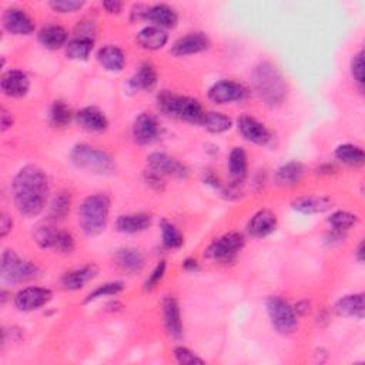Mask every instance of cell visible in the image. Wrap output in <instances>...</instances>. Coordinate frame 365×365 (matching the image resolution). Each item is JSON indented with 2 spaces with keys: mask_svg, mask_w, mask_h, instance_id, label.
I'll list each match as a JSON object with an SVG mask.
<instances>
[{
  "mask_svg": "<svg viewBox=\"0 0 365 365\" xmlns=\"http://www.w3.org/2000/svg\"><path fill=\"white\" fill-rule=\"evenodd\" d=\"M50 182L46 173L34 164L23 165L11 181L13 204L26 218L41 214L48 202Z\"/></svg>",
  "mask_w": 365,
  "mask_h": 365,
  "instance_id": "1",
  "label": "cell"
},
{
  "mask_svg": "<svg viewBox=\"0 0 365 365\" xmlns=\"http://www.w3.org/2000/svg\"><path fill=\"white\" fill-rule=\"evenodd\" d=\"M251 86L259 100L271 107L277 108L287 100L288 88L282 73L269 61H259L251 74Z\"/></svg>",
  "mask_w": 365,
  "mask_h": 365,
  "instance_id": "2",
  "label": "cell"
},
{
  "mask_svg": "<svg viewBox=\"0 0 365 365\" xmlns=\"http://www.w3.org/2000/svg\"><path fill=\"white\" fill-rule=\"evenodd\" d=\"M110 198L107 194L96 192L87 195L78 205L77 220L81 231L87 237L100 235L107 224L110 215Z\"/></svg>",
  "mask_w": 365,
  "mask_h": 365,
  "instance_id": "3",
  "label": "cell"
},
{
  "mask_svg": "<svg viewBox=\"0 0 365 365\" xmlns=\"http://www.w3.org/2000/svg\"><path fill=\"white\" fill-rule=\"evenodd\" d=\"M157 107L163 114L171 118L195 125H201L205 115V111L198 100L175 94L168 90H163L157 94Z\"/></svg>",
  "mask_w": 365,
  "mask_h": 365,
  "instance_id": "4",
  "label": "cell"
},
{
  "mask_svg": "<svg viewBox=\"0 0 365 365\" xmlns=\"http://www.w3.org/2000/svg\"><path fill=\"white\" fill-rule=\"evenodd\" d=\"M70 160L77 168L93 174H111L115 168V161L110 153L86 143L71 148Z\"/></svg>",
  "mask_w": 365,
  "mask_h": 365,
  "instance_id": "5",
  "label": "cell"
},
{
  "mask_svg": "<svg viewBox=\"0 0 365 365\" xmlns=\"http://www.w3.org/2000/svg\"><path fill=\"white\" fill-rule=\"evenodd\" d=\"M40 269L31 261L21 258L14 250L6 248L0 258V277L7 284H21L38 275Z\"/></svg>",
  "mask_w": 365,
  "mask_h": 365,
  "instance_id": "6",
  "label": "cell"
},
{
  "mask_svg": "<svg viewBox=\"0 0 365 365\" xmlns=\"http://www.w3.org/2000/svg\"><path fill=\"white\" fill-rule=\"evenodd\" d=\"M244 244L245 240L242 234L237 231L225 232L210 242L205 248L204 257L217 264H230L235 261Z\"/></svg>",
  "mask_w": 365,
  "mask_h": 365,
  "instance_id": "7",
  "label": "cell"
},
{
  "mask_svg": "<svg viewBox=\"0 0 365 365\" xmlns=\"http://www.w3.org/2000/svg\"><path fill=\"white\" fill-rule=\"evenodd\" d=\"M265 308L272 328L281 335H291L298 328V315L294 307L289 305L284 298L271 295L265 299Z\"/></svg>",
  "mask_w": 365,
  "mask_h": 365,
  "instance_id": "8",
  "label": "cell"
},
{
  "mask_svg": "<svg viewBox=\"0 0 365 365\" xmlns=\"http://www.w3.org/2000/svg\"><path fill=\"white\" fill-rule=\"evenodd\" d=\"M147 168L157 173L161 177H174L185 178L188 175V168L178 161L175 157H171L167 153H151L147 157Z\"/></svg>",
  "mask_w": 365,
  "mask_h": 365,
  "instance_id": "9",
  "label": "cell"
},
{
  "mask_svg": "<svg viewBox=\"0 0 365 365\" xmlns=\"http://www.w3.org/2000/svg\"><path fill=\"white\" fill-rule=\"evenodd\" d=\"M53 298V291L44 287H26L20 289L14 298V307L21 312L36 311L44 305H47Z\"/></svg>",
  "mask_w": 365,
  "mask_h": 365,
  "instance_id": "10",
  "label": "cell"
},
{
  "mask_svg": "<svg viewBox=\"0 0 365 365\" xmlns=\"http://www.w3.org/2000/svg\"><path fill=\"white\" fill-rule=\"evenodd\" d=\"M248 90L238 81L220 80L208 88V98L215 104H228L245 98Z\"/></svg>",
  "mask_w": 365,
  "mask_h": 365,
  "instance_id": "11",
  "label": "cell"
},
{
  "mask_svg": "<svg viewBox=\"0 0 365 365\" xmlns=\"http://www.w3.org/2000/svg\"><path fill=\"white\" fill-rule=\"evenodd\" d=\"M210 46H211V40L205 33L192 31L177 38L173 43L170 53L175 57H184V56H191V54L205 51L210 48Z\"/></svg>",
  "mask_w": 365,
  "mask_h": 365,
  "instance_id": "12",
  "label": "cell"
},
{
  "mask_svg": "<svg viewBox=\"0 0 365 365\" xmlns=\"http://www.w3.org/2000/svg\"><path fill=\"white\" fill-rule=\"evenodd\" d=\"M131 134L134 141L141 145L155 141L160 135V125L157 118L148 111L140 113L133 121Z\"/></svg>",
  "mask_w": 365,
  "mask_h": 365,
  "instance_id": "13",
  "label": "cell"
},
{
  "mask_svg": "<svg viewBox=\"0 0 365 365\" xmlns=\"http://www.w3.org/2000/svg\"><path fill=\"white\" fill-rule=\"evenodd\" d=\"M3 27L16 36H29L34 31L36 24L34 20L23 10L19 7H9L4 10L3 17Z\"/></svg>",
  "mask_w": 365,
  "mask_h": 365,
  "instance_id": "14",
  "label": "cell"
},
{
  "mask_svg": "<svg viewBox=\"0 0 365 365\" xmlns=\"http://www.w3.org/2000/svg\"><path fill=\"white\" fill-rule=\"evenodd\" d=\"M237 127L241 135L252 144L267 145L271 141L269 130L252 115H248V114L240 115V118L237 120Z\"/></svg>",
  "mask_w": 365,
  "mask_h": 365,
  "instance_id": "15",
  "label": "cell"
},
{
  "mask_svg": "<svg viewBox=\"0 0 365 365\" xmlns=\"http://www.w3.org/2000/svg\"><path fill=\"white\" fill-rule=\"evenodd\" d=\"M161 311H163V321L164 328L167 334L171 338H181L182 335V321H181V311L180 304L175 297L165 295L161 302Z\"/></svg>",
  "mask_w": 365,
  "mask_h": 365,
  "instance_id": "16",
  "label": "cell"
},
{
  "mask_svg": "<svg viewBox=\"0 0 365 365\" xmlns=\"http://www.w3.org/2000/svg\"><path fill=\"white\" fill-rule=\"evenodd\" d=\"M158 81V73L153 63L144 61L140 64L138 70L128 78L125 88L128 93L137 91H151Z\"/></svg>",
  "mask_w": 365,
  "mask_h": 365,
  "instance_id": "17",
  "label": "cell"
},
{
  "mask_svg": "<svg viewBox=\"0 0 365 365\" xmlns=\"http://www.w3.org/2000/svg\"><path fill=\"white\" fill-rule=\"evenodd\" d=\"M0 86L4 96L11 98H21L30 90V80L21 70H9L3 73Z\"/></svg>",
  "mask_w": 365,
  "mask_h": 365,
  "instance_id": "18",
  "label": "cell"
},
{
  "mask_svg": "<svg viewBox=\"0 0 365 365\" xmlns=\"http://www.w3.org/2000/svg\"><path fill=\"white\" fill-rule=\"evenodd\" d=\"M277 215L271 210L257 211L247 222V232L254 238H264L277 230Z\"/></svg>",
  "mask_w": 365,
  "mask_h": 365,
  "instance_id": "19",
  "label": "cell"
},
{
  "mask_svg": "<svg viewBox=\"0 0 365 365\" xmlns=\"http://www.w3.org/2000/svg\"><path fill=\"white\" fill-rule=\"evenodd\" d=\"M97 274H98V267L96 264H86L83 267L64 272L60 278V282L64 289L77 291L86 287L87 282L94 279Z\"/></svg>",
  "mask_w": 365,
  "mask_h": 365,
  "instance_id": "20",
  "label": "cell"
},
{
  "mask_svg": "<svg viewBox=\"0 0 365 365\" xmlns=\"http://www.w3.org/2000/svg\"><path fill=\"white\" fill-rule=\"evenodd\" d=\"M74 117H76V123L83 130L90 133H101L108 127V120L106 114L94 106L83 107L74 114Z\"/></svg>",
  "mask_w": 365,
  "mask_h": 365,
  "instance_id": "21",
  "label": "cell"
},
{
  "mask_svg": "<svg viewBox=\"0 0 365 365\" xmlns=\"http://www.w3.org/2000/svg\"><path fill=\"white\" fill-rule=\"evenodd\" d=\"M115 264L128 275H134L143 271L145 265L144 254L133 247H123L114 252Z\"/></svg>",
  "mask_w": 365,
  "mask_h": 365,
  "instance_id": "22",
  "label": "cell"
},
{
  "mask_svg": "<svg viewBox=\"0 0 365 365\" xmlns=\"http://www.w3.org/2000/svg\"><path fill=\"white\" fill-rule=\"evenodd\" d=\"M144 20H148L150 23H153V26L164 30V29H173L177 26L178 14L171 6L165 3H158L147 7L144 13Z\"/></svg>",
  "mask_w": 365,
  "mask_h": 365,
  "instance_id": "23",
  "label": "cell"
},
{
  "mask_svg": "<svg viewBox=\"0 0 365 365\" xmlns=\"http://www.w3.org/2000/svg\"><path fill=\"white\" fill-rule=\"evenodd\" d=\"M292 208L301 214L312 215V214H322L332 207V201L327 195L319 194H307L295 198L291 202Z\"/></svg>",
  "mask_w": 365,
  "mask_h": 365,
  "instance_id": "24",
  "label": "cell"
},
{
  "mask_svg": "<svg viewBox=\"0 0 365 365\" xmlns=\"http://www.w3.org/2000/svg\"><path fill=\"white\" fill-rule=\"evenodd\" d=\"M334 312L339 317L362 319L365 314L364 294L358 292V294H348L341 297L334 305Z\"/></svg>",
  "mask_w": 365,
  "mask_h": 365,
  "instance_id": "25",
  "label": "cell"
},
{
  "mask_svg": "<svg viewBox=\"0 0 365 365\" xmlns=\"http://www.w3.org/2000/svg\"><path fill=\"white\" fill-rule=\"evenodd\" d=\"M153 217L148 212L121 214L115 220V230L123 234H137L145 231L151 225Z\"/></svg>",
  "mask_w": 365,
  "mask_h": 365,
  "instance_id": "26",
  "label": "cell"
},
{
  "mask_svg": "<svg viewBox=\"0 0 365 365\" xmlns=\"http://www.w3.org/2000/svg\"><path fill=\"white\" fill-rule=\"evenodd\" d=\"M134 40H135L137 46H140L141 48L155 51V50L163 48L167 44L168 34L165 30H163L160 27L147 26L135 34Z\"/></svg>",
  "mask_w": 365,
  "mask_h": 365,
  "instance_id": "27",
  "label": "cell"
},
{
  "mask_svg": "<svg viewBox=\"0 0 365 365\" xmlns=\"http://www.w3.org/2000/svg\"><path fill=\"white\" fill-rule=\"evenodd\" d=\"M305 168L301 161H289L279 165L274 173V182L279 187L297 185L304 177Z\"/></svg>",
  "mask_w": 365,
  "mask_h": 365,
  "instance_id": "28",
  "label": "cell"
},
{
  "mask_svg": "<svg viewBox=\"0 0 365 365\" xmlns=\"http://www.w3.org/2000/svg\"><path fill=\"white\" fill-rule=\"evenodd\" d=\"M37 38L43 47L48 50H57L66 47V44L68 43V33L64 27L58 24H48L38 31Z\"/></svg>",
  "mask_w": 365,
  "mask_h": 365,
  "instance_id": "29",
  "label": "cell"
},
{
  "mask_svg": "<svg viewBox=\"0 0 365 365\" xmlns=\"http://www.w3.org/2000/svg\"><path fill=\"white\" fill-rule=\"evenodd\" d=\"M97 60L101 64V67L107 71H121L125 66L124 51L114 44L103 46L97 51Z\"/></svg>",
  "mask_w": 365,
  "mask_h": 365,
  "instance_id": "30",
  "label": "cell"
},
{
  "mask_svg": "<svg viewBox=\"0 0 365 365\" xmlns=\"http://www.w3.org/2000/svg\"><path fill=\"white\" fill-rule=\"evenodd\" d=\"M248 170V157L244 148L234 147L228 154V173L234 184L244 181Z\"/></svg>",
  "mask_w": 365,
  "mask_h": 365,
  "instance_id": "31",
  "label": "cell"
},
{
  "mask_svg": "<svg viewBox=\"0 0 365 365\" xmlns=\"http://www.w3.org/2000/svg\"><path fill=\"white\" fill-rule=\"evenodd\" d=\"M60 232H61V230L56 228L53 224L41 222V224L34 227V230H33V240H34V242L40 248H43V250H54L56 251Z\"/></svg>",
  "mask_w": 365,
  "mask_h": 365,
  "instance_id": "32",
  "label": "cell"
},
{
  "mask_svg": "<svg viewBox=\"0 0 365 365\" xmlns=\"http://www.w3.org/2000/svg\"><path fill=\"white\" fill-rule=\"evenodd\" d=\"M335 158L349 167L358 168L362 167L365 163V154L364 150L359 145L351 144V143H345V144H339L335 148Z\"/></svg>",
  "mask_w": 365,
  "mask_h": 365,
  "instance_id": "33",
  "label": "cell"
},
{
  "mask_svg": "<svg viewBox=\"0 0 365 365\" xmlns=\"http://www.w3.org/2000/svg\"><path fill=\"white\" fill-rule=\"evenodd\" d=\"M94 40L90 37H78L68 40V43L64 47V53L70 60H87L90 53L93 51Z\"/></svg>",
  "mask_w": 365,
  "mask_h": 365,
  "instance_id": "34",
  "label": "cell"
},
{
  "mask_svg": "<svg viewBox=\"0 0 365 365\" xmlns=\"http://www.w3.org/2000/svg\"><path fill=\"white\" fill-rule=\"evenodd\" d=\"M73 120V113L70 107L63 100H56L48 110V123L54 128H64Z\"/></svg>",
  "mask_w": 365,
  "mask_h": 365,
  "instance_id": "35",
  "label": "cell"
},
{
  "mask_svg": "<svg viewBox=\"0 0 365 365\" xmlns=\"http://www.w3.org/2000/svg\"><path fill=\"white\" fill-rule=\"evenodd\" d=\"M70 205H71L70 192H67V191L57 192L48 205V220L50 221L64 220L70 211Z\"/></svg>",
  "mask_w": 365,
  "mask_h": 365,
  "instance_id": "36",
  "label": "cell"
},
{
  "mask_svg": "<svg viewBox=\"0 0 365 365\" xmlns=\"http://www.w3.org/2000/svg\"><path fill=\"white\" fill-rule=\"evenodd\" d=\"M201 125L210 133L221 134L232 127V120L228 115L218 111H205Z\"/></svg>",
  "mask_w": 365,
  "mask_h": 365,
  "instance_id": "37",
  "label": "cell"
},
{
  "mask_svg": "<svg viewBox=\"0 0 365 365\" xmlns=\"http://www.w3.org/2000/svg\"><path fill=\"white\" fill-rule=\"evenodd\" d=\"M160 230H161V240L164 247L170 250H177L184 244L182 234L178 231V228L173 222L163 220L160 222Z\"/></svg>",
  "mask_w": 365,
  "mask_h": 365,
  "instance_id": "38",
  "label": "cell"
},
{
  "mask_svg": "<svg viewBox=\"0 0 365 365\" xmlns=\"http://www.w3.org/2000/svg\"><path fill=\"white\" fill-rule=\"evenodd\" d=\"M327 221L331 225V230L345 232L358 222V217L354 212H349V211H345V210H338V211H334L327 218Z\"/></svg>",
  "mask_w": 365,
  "mask_h": 365,
  "instance_id": "39",
  "label": "cell"
},
{
  "mask_svg": "<svg viewBox=\"0 0 365 365\" xmlns=\"http://www.w3.org/2000/svg\"><path fill=\"white\" fill-rule=\"evenodd\" d=\"M124 289V282L123 281H108L104 282L101 285H98L97 288H94L86 298H84V304L93 302L96 299H100L103 297H114L117 294H120Z\"/></svg>",
  "mask_w": 365,
  "mask_h": 365,
  "instance_id": "40",
  "label": "cell"
},
{
  "mask_svg": "<svg viewBox=\"0 0 365 365\" xmlns=\"http://www.w3.org/2000/svg\"><path fill=\"white\" fill-rule=\"evenodd\" d=\"M173 354H174V359L181 365H202L204 364L202 358H200L191 349L181 346V345L175 346Z\"/></svg>",
  "mask_w": 365,
  "mask_h": 365,
  "instance_id": "41",
  "label": "cell"
},
{
  "mask_svg": "<svg viewBox=\"0 0 365 365\" xmlns=\"http://www.w3.org/2000/svg\"><path fill=\"white\" fill-rule=\"evenodd\" d=\"M351 74L354 81L356 83V86L362 90L364 84H365V71H364V51H358L356 54H354L352 60H351Z\"/></svg>",
  "mask_w": 365,
  "mask_h": 365,
  "instance_id": "42",
  "label": "cell"
},
{
  "mask_svg": "<svg viewBox=\"0 0 365 365\" xmlns=\"http://www.w3.org/2000/svg\"><path fill=\"white\" fill-rule=\"evenodd\" d=\"M86 3L80 0H51L48 7L56 13H74L80 10Z\"/></svg>",
  "mask_w": 365,
  "mask_h": 365,
  "instance_id": "43",
  "label": "cell"
},
{
  "mask_svg": "<svg viewBox=\"0 0 365 365\" xmlns=\"http://www.w3.org/2000/svg\"><path fill=\"white\" fill-rule=\"evenodd\" d=\"M165 268H167V264L164 259L158 261L157 265L154 267V269L151 271V274L147 277V279L144 281V289L145 291H153L160 282L161 279L164 278L165 275Z\"/></svg>",
  "mask_w": 365,
  "mask_h": 365,
  "instance_id": "44",
  "label": "cell"
},
{
  "mask_svg": "<svg viewBox=\"0 0 365 365\" xmlns=\"http://www.w3.org/2000/svg\"><path fill=\"white\" fill-rule=\"evenodd\" d=\"M144 181H145L150 187H153L154 190H158V191L164 190V185H165L164 177L158 175L157 173H154V171H151V170H148V168L144 171Z\"/></svg>",
  "mask_w": 365,
  "mask_h": 365,
  "instance_id": "45",
  "label": "cell"
},
{
  "mask_svg": "<svg viewBox=\"0 0 365 365\" xmlns=\"http://www.w3.org/2000/svg\"><path fill=\"white\" fill-rule=\"evenodd\" d=\"M14 124V117H13V113L6 110L4 107L1 108L0 111V128L1 131H7L9 128H11V125Z\"/></svg>",
  "mask_w": 365,
  "mask_h": 365,
  "instance_id": "46",
  "label": "cell"
},
{
  "mask_svg": "<svg viewBox=\"0 0 365 365\" xmlns=\"http://www.w3.org/2000/svg\"><path fill=\"white\" fill-rule=\"evenodd\" d=\"M103 9L110 13V14H118L123 7H124V3L123 1H118V0H106L101 3Z\"/></svg>",
  "mask_w": 365,
  "mask_h": 365,
  "instance_id": "47",
  "label": "cell"
},
{
  "mask_svg": "<svg viewBox=\"0 0 365 365\" xmlns=\"http://www.w3.org/2000/svg\"><path fill=\"white\" fill-rule=\"evenodd\" d=\"M11 230H13V220L10 215L3 212L0 217V237L4 238Z\"/></svg>",
  "mask_w": 365,
  "mask_h": 365,
  "instance_id": "48",
  "label": "cell"
},
{
  "mask_svg": "<svg viewBox=\"0 0 365 365\" xmlns=\"http://www.w3.org/2000/svg\"><path fill=\"white\" fill-rule=\"evenodd\" d=\"M148 6H144V4H134L131 7V11H130V20L131 21H140V20H144V13L147 10Z\"/></svg>",
  "mask_w": 365,
  "mask_h": 365,
  "instance_id": "49",
  "label": "cell"
},
{
  "mask_svg": "<svg viewBox=\"0 0 365 365\" xmlns=\"http://www.w3.org/2000/svg\"><path fill=\"white\" fill-rule=\"evenodd\" d=\"M344 237H345L344 231L331 230V232H328V234H327V237H325V241H327L328 244H336V242H341V241L344 240Z\"/></svg>",
  "mask_w": 365,
  "mask_h": 365,
  "instance_id": "50",
  "label": "cell"
},
{
  "mask_svg": "<svg viewBox=\"0 0 365 365\" xmlns=\"http://www.w3.org/2000/svg\"><path fill=\"white\" fill-rule=\"evenodd\" d=\"M181 267H182V269H185L187 272H197V271H200V264H198V261L194 259V258H185V259L182 261Z\"/></svg>",
  "mask_w": 365,
  "mask_h": 365,
  "instance_id": "51",
  "label": "cell"
},
{
  "mask_svg": "<svg viewBox=\"0 0 365 365\" xmlns=\"http://www.w3.org/2000/svg\"><path fill=\"white\" fill-rule=\"evenodd\" d=\"M308 307H309L308 302L302 301V302H298V304L294 305V311H295V314L299 317V315H304V314L308 312Z\"/></svg>",
  "mask_w": 365,
  "mask_h": 365,
  "instance_id": "52",
  "label": "cell"
},
{
  "mask_svg": "<svg viewBox=\"0 0 365 365\" xmlns=\"http://www.w3.org/2000/svg\"><path fill=\"white\" fill-rule=\"evenodd\" d=\"M355 257H356V259H358L359 262H362V261H364V241H361V242L358 244V248H356Z\"/></svg>",
  "mask_w": 365,
  "mask_h": 365,
  "instance_id": "53",
  "label": "cell"
}]
</instances>
